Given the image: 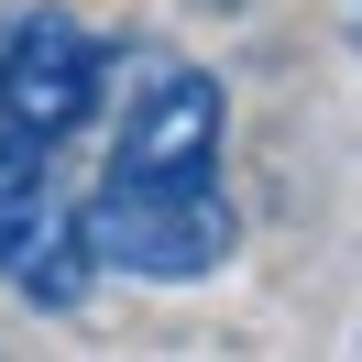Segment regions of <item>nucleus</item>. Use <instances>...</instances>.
<instances>
[{"instance_id": "f257e3e1", "label": "nucleus", "mask_w": 362, "mask_h": 362, "mask_svg": "<svg viewBox=\"0 0 362 362\" xmlns=\"http://www.w3.org/2000/svg\"><path fill=\"white\" fill-rule=\"evenodd\" d=\"M121 121L110 165L66 198L77 264L88 274H143V286H198L230 264L242 209H230V99L187 55H121Z\"/></svg>"}, {"instance_id": "f03ea898", "label": "nucleus", "mask_w": 362, "mask_h": 362, "mask_svg": "<svg viewBox=\"0 0 362 362\" xmlns=\"http://www.w3.org/2000/svg\"><path fill=\"white\" fill-rule=\"evenodd\" d=\"M110 88H121V45L88 33L77 11H23V23L0 33V132L66 154L110 110Z\"/></svg>"}, {"instance_id": "7ed1b4c3", "label": "nucleus", "mask_w": 362, "mask_h": 362, "mask_svg": "<svg viewBox=\"0 0 362 362\" xmlns=\"http://www.w3.org/2000/svg\"><path fill=\"white\" fill-rule=\"evenodd\" d=\"M0 286L23 296V308H45V318L88 308V286H99V274L77 264L55 154H45V143H23V132H0Z\"/></svg>"}, {"instance_id": "20e7f679", "label": "nucleus", "mask_w": 362, "mask_h": 362, "mask_svg": "<svg viewBox=\"0 0 362 362\" xmlns=\"http://www.w3.org/2000/svg\"><path fill=\"white\" fill-rule=\"evenodd\" d=\"M351 23H362V0H351Z\"/></svg>"}]
</instances>
